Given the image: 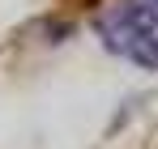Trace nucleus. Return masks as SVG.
Wrapping results in <instances>:
<instances>
[{"label":"nucleus","mask_w":158,"mask_h":149,"mask_svg":"<svg viewBox=\"0 0 158 149\" xmlns=\"http://www.w3.org/2000/svg\"><path fill=\"white\" fill-rule=\"evenodd\" d=\"M103 47L141 68H158V0H115L98 13Z\"/></svg>","instance_id":"1"}]
</instances>
